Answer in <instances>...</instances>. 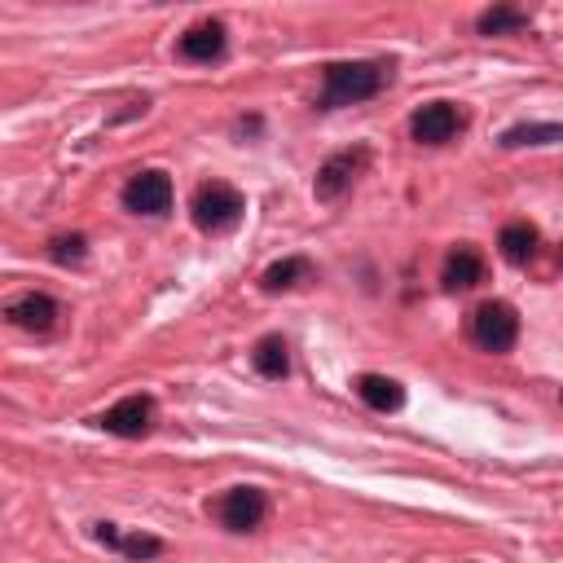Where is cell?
<instances>
[{"label": "cell", "mask_w": 563, "mask_h": 563, "mask_svg": "<svg viewBox=\"0 0 563 563\" xmlns=\"http://www.w3.org/2000/svg\"><path fill=\"white\" fill-rule=\"evenodd\" d=\"M391 79V62H330L321 70V97L317 110H339V106H356L383 92V84Z\"/></svg>", "instance_id": "cell-1"}, {"label": "cell", "mask_w": 563, "mask_h": 563, "mask_svg": "<svg viewBox=\"0 0 563 563\" xmlns=\"http://www.w3.org/2000/svg\"><path fill=\"white\" fill-rule=\"evenodd\" d=\"M242 211H246V198L229 180H207L189 198V216L202 233H229L242 220Z\"/></svg>", "instance_id": "cell-2"}, {"label": "cell", "mask_w": 563, "mask_h": 563, "mask_svg": "<svg viewBox=\"0 0 563 563\" xmlns=\"http://www.w3.org/2000/svg\"><path fill=\"white\" fill-rule=\"evenodd\" d=\"M471 339L484 352H510L515 339H519V312L506 299H484L471 312Z\"/></svg>", "instance_id": "cell-3"}, {"label": "cell", "mask_w": 563, "mask_h": 563, "mask_svg": "<svg viewBox=\"0 0 563 563\" xmlns=\"http://www.w3.org/2000/svg\"><path fill=\"white\" fill-rule=\"evenodd\" d=\"M462 128H466V110H457L453 101H427L409 114V136L418 145H449Z\"/></svg>", "instance_id": "cell-4"}, {"label": "cell", "mask_w": 563, "mask_h": 563, "mask_svg": "<svg viewBox=\"0 0 563 563\" xmlns=\"http://www.w3.org/2000/svg\"><path fill=\"white\" fill-rule=\"evenodd\" d=\"M365 167H369V150H365V145H352V150L330 154V158L317 167V180H312L317 202H334L339 194H347V189H352V180H356Z\"/></svg>", "instance_id": "cell-5"}, {"label": "cell", "mask_w": 563, "mask_h": 563, "mask_svg": "<svg viewBox=\"0 0 563 563\" xmlns=\"http://www.w3.org/2000/svg\"><path fill=\"white\" fill-rule=\"evenodd\" d=\"M123 207L136 211V216H167L172 211V176L158 172V167L136 172L123 185Z\"/></svg>", "instance_id": "cell-6"}, {"label": "cell", "mask_w": 563, "mask_h": 563, "mask_svg": "<svg viewBox=\"0 0 563 563\" xmlns=\"http://www.w3.org/2000/svg\"><path fill=\"white\" fill-rule=\"evenodd\" d=\"M264 515H268V501H264V493L251 488V484H238V488H229V493L216 501V519H220L229 532H255V528L264 523Z\"/></svg>", "instance_id": "cell-7"}, {"label": "cell", "mask_w": 563, "mask_h": 563, "mask_svg": "<svg viewBox=\"0 0 563 563\" xmlns=\"http://www.w3.org/2000/svg\"><path fill=\"white\" fill-rule=\"evenodd\" d=\"M101 431L119 435V440H141L150 427H154V396H123L119 405H110L101 418H97Z\"/></svg>", "instance_id": "cell-8"}, {"label": "cell", "mask_w": 563, "mask_h": 563, "mask_svg": "<svg viewBox=\"0 0 563 563\" xmlns=\"http://www.w3.org/2000/svg\"><path fill=\"white\" fill-rule=\"evenodd\" d=\"M4 317L18 325V330H31V334H44V330H53L57 325V317H62V308H57V299L53 295H44V290H26V295H18V299H9V308H4Z\"/></svg>", "instance_id": "cell-9"}, {"label": "cell", "mask_w": 563, "mask_h": 563, "mask_svg": "<svg viewBox=\"0 0 563 563\" xmlns=\"http://www.w3.org/2000/svg\"><path fill=\"white\" fill-rule=\"evenodd\" d=\"M224 44H229L224 22L202 18V22H194V26L176 40V53H180L185 62H216V57H224Z\"/></svg>", "instance_id": "cell-10"}, {"label": "cell", "mask_w": 563, "mask_h": 563, "mask_svg": "<svg viewBox=\"0 0 563 563\" xmlns=\"http://www.w3.org/2000/svg\"><path fill=\"white\" fill-rule=\"evenodd\" d=\"M92 537L106 550H119L123 559H158L163 554V541L158 537H150V532H123L119 523H92Z\"/></svg>", "instance_id": "cell-11"}, {"label": "cell", "mask_w": 563, "mask_h": 563, "mask_svg": "<svg viewBox=\"0 0 563 563\" xmlns=\"http://www.w3.org/2000/svg\"><path fill=\"white\" fill-rule=\"evenodd\" d=\"M440 282H444V290H471V286H479L484 282V255L475 251V246H453L449 255H444V268H440Z\"/></svg>", "instance_id": "cell-12"}, {"label": "cell", "mask_w": 563, "mask_h": 563, "mask_svg": "<svg viewBox=\"0 0 563 563\" xmlns=\"http://www.w3.org/2000/svg\"><path fill=\"white\" fill-rule=\"evenodd\" d=\"M352 387H356V396H361L369 409H378V413H391V409L405 405V387H400L396 378H387V374H361Z\"/></svg>", "instance_id": "cell-13"}, {"label": "cell", "mask_w": 563, "mask_h": 563, "mask_svg": "<svg viewBox=\"0 0 563 563\" xmlns=\"http://www.w3.org/2000/svg\"><path fill=\"white\" fill-rule=\"evenodd\" d=\"M537 242H541V233H537L532 220H510V224H501V233H497V246H501V255H506L510 264H528V260L537 255Z\"/></svg>", "instance_id": "cell-14"}, {"label": "cell", "mask_w": 563, "mask_h": 563, "mask_svg": "<svg viewBox=\"0 0 563 563\" xmlns=\"http://www.w3.org/2000/svg\"><path fill=\"white\" fill-rule=\"evenodd\" d=\"M523 145H563V123H537V119L510 123L501 132V150H523Z\"/></svg>", "instance_id": "cell-15"}, {"label": "cell", "mask_w": 563, "mask_h": 563, "mask_svg": "<svg viewBox=\"0 0 563 563\" xmlns=\"http://www.w3.org/2000/svg\"><path fill=\"white\" fill-rule=\"evenodd\" d=\"M312 277V264L303 260V255H286V260H277V264H268L264 273H260V286L268 290V295H277V290H290V286H299V282H308Z\"/></svg>", "instance_id": "cell-16"}, {"label": "cell", "mask_w": 563, "mask_h": 563, "mask_svg": "<svg viewBox=\"0 0 563 563\" xmlns=\"http://www.w3.org/2000/svg\"><path fill=\"white\" fill-rule=\"evenodd\" d=\"M532 26V13L515 9V4H493L475 18V31L479 35H510V31H528Z\"/></svg>", "instance_id": "cell-17"}, {"label": "cell", "mask_w": 563, "mask_h": 563, "mask_svg": "<svg viewBox=\"0 0 563 563\" xmlns=\"http://www.w3.org/2000/svg\"><path fill=\"white\" fill-rule=\"evenodd\" d=\"M251 361H255V369H260L264 378H286V374H290V356H286V339H282V334H264V339L255 343Z\"/></svg>", "instance_id": "cell-18"}, {"label": "cell", "mask_w": 563, "mask_h": 563, "mask_svg": "<svg viewBox=\"0 0 563 563\" xmlns=\"http://www.w3.org/2000/svg\"><path fill=\"white\" fill-rule=\"evenodd\" d=\"M48 255H53L57 264H84L88 238H84V233H57V238L48 242Z\"/></svg>", "instance_id": "cell-19"}]
</instances>
